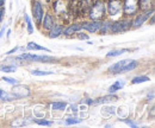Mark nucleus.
I'll list each match as a JSON object with an SVG mask.
<instances>
[{"instance_id": "obj_1", "label": "nucleus", "mask_w": 155, "mask_h": 128, "mask_svg": "<svg viewBox=\"0 0 155 128\" xmlns=\"http://www.w3.org/2000/svg\"><path fill=\"white\" fill-rule=\"evenodd\" d=\"M106 14L105 2L103 0H97L92 4L90 8V18L92 20H101Z\"/></svg>"}, {"instance_id": "obj_2", "label": "nucleus", "mask_w": 155, "mask_h": 128, "mask_svg": "<svg viewBox=\"0 0 155 128\" xmlns=\"http://www.w3.org/2000/svg\"><path fill=\"white\" fill-rule=\"evenodd\" d=\"M122 12L128 17L135 16L140 12V0H122Z\"/></svg>"}, {"instance_id": "obj_3", "label": "nucleus", "mask_w": 155, "mask_h": 128, "mask_svg": "<svg viewBox=\"0 0 155 128\" xmlns=\"http://www.w3.org/2000/svg\"><path fill=\"white\" fill-rule=\"evenodd\" d=\"M18 59H24L26 62H42V63H54L56 62V58L51 56H44V55H32V54H23L17 57Z\"/></svg>"}, {"instance_id": "obj_4", "label": "nucleus", "mask_w": 155, "mask_h": 128, "mask_svg": "<svg viewBox=\"0 0 155 128\" xmlns=\"http://www.w3.org/2000/svg\"><path fill=\"white\" fill-rule=\"evenodd\" d=\"M105 8H106V13L110 17L118 16L119 13H122V10H123L122 0H109L105 4Z\"/></svg>"}, {"instance_id": "obj_5", "label": "nucleus", "mask_w": 155, "mask_h": 128, "mask_svg": "<svg viewBox=\"0 0 155 128\" xmlns=\"http://www.w3.org/2000/svg\"><path fill=\"white\" fill-rule=\"evenodd\" d=\"M133 27V20H129V19H123V20H119L116 21L111 25V33H118V32H124V31H128Z\"/></svg>"}, {"instance_id": "obj_6", "label": "nucleus", "mask_w": 155, "mask_h": 128, "mask_svg": "<svg viewBox=\"0 0 155 128\" xmlns=\"http://www.w3.org/2000/svg\"><path fill=\"white\" fill-rule=\"evenodd\" d=\"M11 92L15 95V97L18 100V98H24V97H28L30 95V89L29 87H25V86H21V84H15Z\"/></svg>"}, {"instance_id": "obj_7", "label": "nucleus", "mask_w": 155, "mask_h": 128, "mask_svg": "<svg viewBox=\"0 0 155 128\" xmlns=\"http://www.w3.org/2000/svg\"><path fill=\"white\" fill-rule=\"evenodd\" d=\"M43 13H44V11H43L42 2L39 0H34V2H32V16H34V18L37 23L42 21L43 16H44Z\"/></svg>"}, {"instance_id": "obj_8", "label": "nucleus", "mask_w": 155, "mask_h": 128, "mask_svg": "<svg viewBox=\"0 0 155 128\" xmlns=\"http://www.w3.org/2000/svg\"><path fill=\"white\" fill-rule=\"evenodd\" d=\"M101 25H103V21H101V20H91V21L84 23L81 26H82V29L87 30L88 32L96 33V32H98V31L100 30Z\"/></svg>"}, {"instance_id": "obj_9", "label": "nucleus", "mask_w": 155, "mask_h": 128, "mask_svg": "<svg viewBox=\"0 0 155 128\" xmlns=\"http://www.w3.org/2000/svg\"><path fill=\"white\" fill-rule=\"evenodd\" d=\"M150 16H153V10H150V11H144V13L138 14V16L133 20V26H134V27H138V26H141V25H142L147 19H149Z\"/></svg>"}, {"instance_id": "obj_10", "label": "nucleus", "mask_w": 155, "mask_h": 128, "mask_svg": "<svg viewBox=\"0 0 155 128\" xmlns=\"http://www.w3.org/2000/svg\"><path fill=\"white\" fill-rule=\"evenodd\" d=\"M131 59H123L120 62H117V63H114L110 68H109V71L112 73H122V69L130 62Z\"/></svg>"}, {"instance_id": "obj_11", "label": "nucleus", "mask_w": 155, "mask_h": 128, "mask_svg": "<svg viewBox=\"0 0 155 128\" xmlns=\"http://www.w3.org/2000/svg\"><path fill=\"white\" fill-rule=\"evenodd\" d=\"M42 25H43V29L44 30H50L54 26V17L50 13H47L44 16L43 21H42Z\"/></svg>"}, {"instance_id": "obj_12", "label": "nucleus", "mask_w": 155, "mask_h": 128, "mask_svg": "<svg viewBox=\"0 0 155 128\" xmlns=\"http://www.w3.org/2000/svg\"><path fill=\"white\" fill-rule=\"evenodd\" d=\"M54 10L58 14L61 13H66L67 11V2L64 0H58L55 4H54Z\"/></svg>"}, {"instance_id": "obj_13", "label": "nucleus", "mask_w": 155, "mask_h": 128, "mask_svg": "<svg viewBox=\"0 0 155 128\" xmlns=\"http://www.w3.org/2000/svg\"><path fill=\"white\" fill-rule=\"evenodd\" d=\"M154 10V0H140V11Z\"/></svg>"}, {"instance_id": "obj_14", "label": "nucleus", "mask_w": 155, "mask_h": 128, "mask_svg": "<svg viewBox=\"0 0 155 128\" xmlns=\"http://www.w3.org/2000/svg\"><path fill=\"white\" fill-rule=\"evenodd\" d=\"M49 37L50 38H58L61 33H63V25L58 24V25H54L50 30H49Z\"/></svg>"}, {"instance_id": "obj_15", "label": "nucleus", "mask_w": 155, "mask_h": 128, "mask_svg": "<svg viewBox=\"0 0 155 128\" xmlns=\"http://www.w3.org/2000/svg\"><path fill=\"white\" fill-rule=\"evenodd\" d=\"M82 29L81 24H73V25H69L66 30H64V35L66 36H71L73 33H77L78 31H80Z\"/></svg>"}, {"instance_id": "obj_16", "label": "nucleus", "mask_w": 155, "mask_h": 128, "mask_svg": "<svg viewBox=\"0 0 155 128\" xmlns=\"http://www.w3.org/2000/svg\"><path fill=\"white\" fill-rule=\"evenodd\" d=\"M28 50H35V51H47V52H50V50L49 49H47V48H44V46H41L38 45L37 43H34V42H30L29 44H28Z\"/></svg>"}, {"instance_id": "obj_17", "label": "nucleus", "mask_w": 155, "mask_h": 128, "mask_svg": "<svg viewBox=\"0 0 155 128\" xmlns=\"http://www.w3.org/2000/svg\"><path fill=\"white\" fill-rule=\"evenodd\" d=\"M117 100V96H114V95H107V96H104V97H100L98 98L97 101L93 102V105H103V103H107V102H111V101H116Z\"/></svg>"}, {"instance_id": "obj_18", "label": "nucleus", "mask_w": 155, "mask_h": 128, "mask_svg": "<svg viewBox=\"0 0 155 128\" xmlns=\"http://www.w3.org/2000/svg\"><path fill=\"white\" fill-rule=\"evenodd\" d=\"M123 87H124V81H117V82H115V83L109 88V92H110V94H114V92H116L117 90H120Z\"/></svg>"}, {"instance_id": "obj_19", "label": "nucleus", "mask_w": 155, "mask_h": 128, "mask_svg": "<svg viewBox=\"0 0 155 128\" xmlns=\"http://www.w3.org/2000/svg\"><path fill=\"white\" fill-rule=\"evenodd\" d=\"M111 24L112 23H110V21H105V23H103V25H101V27H100V33L101 35H109V33H111Z\"/></svg>"}, {"instance_id": "obj_20", "label": "nucleus", "mask_w": 155, "mask_h": 128, "mask_svg": "<svg viewBox=\"0 0 155 128\" xmlns=\"http://www.w3.org/2000/svg\"><path fill=\"white\" fill-rule=\"evenodd\" d=\"M148 81H150V78L149 77H147V76H137V77H134L133 78V84H140V83H144V82H148Z\"/></svg>"}, {"instance_id": "obj_21", "label": "nucleus", "mask_w": 155, "mask_h": 128, "mask_svg": "<svg viewBox=\"0 0 155 128\" xmlns=\"http://www.w3.org/2000/svg\"><path fill=\"white\" fill-rule=\"evenodd\" d=\"M129 50L128 49H119V50H112V51H110V52H107V57H117V56H120L122 54H124V52H128Z\"/></svg>"}, {"instance_id": "obj_22", "label": "nucleus", "mask_w": 155, "mask_h": 128, "mask_svg": "<svg viewBox=\"0 0 155 128\" xmlns=\"http://www.w3.org/2000/svg\"><path fill=\"white\" fill-rule=\"evenodd\" d=\"M67 107V105L64 102H53L51 103V108L54 110H64Z\"/></svg>"}, {"instance_id": "obj_23", "label": "nucleus", "mask_w": 155, "mask_h": 128, "mask_svg": "<svg viewBox=\"0 0 155 128\" xmlns=\"http://www.w3.org/2000/svg\"><path fill=\"white\" fill-rule=\"evenodd\" d=\"M17 70V67L15 65H1L0 67V71H4V73H15Z\"/></svg>"}, {"instance_id": "obj_24", "label": "nucleus", "mask_w": 155, "mask_h": 128, "mask_svg": "<svg viewBox=\"0 0 155 128\" xmlns=\"http://www.w3.org/2000/svg\"><path fill=\"white\" fill-rule=\"evenodd\" d=\"M31 73L34 76H47V75H53L54 71H44V70H32Z\"/></svg>"}, {"instance_id": "obj_25", "label": "nucleus", "mask_w": 155, "mask_h": 128, "mask_svg": "<svg viewBox=\"0 0 155 128\" xmlns=\"http://www.w3.org/2000/svg\"><path fill=\"white\" fill-rule=\"evenodd\" d=\"M24 18H25V20H26V24H28V32L31 35L32 32H34V29H32V23H31V19H30V17L25 13V16H24Z\"/></svg>"}, {"instance_id": "obj_26", "label": "nucleus", "mask_w": 155, "mask_h": 128, "mask_svg": "<svg viewBox=\"0 0 155 128\" xmlns=\"http://www.w3.org/2000/svg\"><path fill=\"white\" fill-rule=\"evenodd\" d=\"M1 80H2L4 82L8 83V84H12V86H15V84H18V83H19V81H18V80L12 78V77H2Z\"/></svg>"}, {"instance_id": "obj_27", "label": "nucleus", "mask_w": 155, "mask_h": 128, "mask_svg": "<svg viewBox=\"0 0 155 128\" xmlns=\"http://www.w3.org/2000/svg\"><path fill=\"white\" fill-rule=\"evenodd\" d=\"M81 122V119H78V117H69L66 120V123L67 125H77V123H80Z\"/></svg>"}, {"instance_id": "obj_28", "label": "nucleus", "mask_w": 155, "mask_h": 128, "mask_svg": "<svg viewBox=\"0 0 155 128\" xmlns=\"http://www.w3.org/2000/svg\"><path fill=\"white\" fill-rule=\"evenodd\" d=\"M35 122L39 126H51L53 121H47V120H35Z\"/></svg>"}, {"instance_id": "obj_29", "label": "nucleus", "mask_w": 155, "mask_h": 128, "mask_svg": "<svg viewBox=\"0 0 155 128\" xmlns=\"http://www.w3.org/2000/svg\"><path fill=\"white\" fill-rule=\"evenodd\" d=\"M124 122H125L127 125L131 126V127H137V123H135V122H133V121H129V120H124Z\"/></svg>"}, {"instance_id": "obj_30", "label": "nucleus", "mask_w": 155, "mask_h": 128, "mask_svg": "<svg viewBox=\"0 0 155 128\" xmlns=\"http://www.w3.org/2000/svg\"><path fill=\"white\" fill-rule=\"evenodd\" d=\"M78 37H79V39H88V36L87 35H84V33H79Z\"/></svg>"}, {"instance_id": "obj_31", "label": "nucleus", "mask_w": 155, "mask_h": 128, "mask_svg": "<svg viewBox=\"0 0 155 128\" xmlns=\"http://www.w3.org/2000/svg\"><path fill=\"white\" fill-rule=\"evenodd\" d=\"M4 13H5L4 7H0V21H1V20H2V18H4Z\"/></svg>"}, {"instance_id": "obj_32", "label": "nucleus", "mask_w": 155, "mask_h": 128, "mask_svg": "<svg viewBox=\"0 0 155 128\" xmlns=\"http://www.w3.org/2000/svg\"><path fill=\"white\" fill-rule=\"evenodd\" d=\"M71 108H72V111H74V113H77V111H78L77 106H73V105H72V106H71Z\"/></svg>"}, {"instance_id": "obj_33", "label": "nucleus", "mask_w": 155, "mask_h": 128, "mask_svg": "<svg viewBox=\"0 0 155 128\" xmlns=\"http://www.w3.org/2000/svg\"><path fill=\"white\" fill-rule=\"evenodd\" d=\"M17 50H18V48H15V49H12V50H11V51H8V52H7V54H8V55H10V54H13V52H16V51H17Z\"/></svg>"}, {"instance_id": "obj_34", "label": "nucleus", "mask_w": 155, "mask_h": 128, "mask_svg": "<svg viewBox=\"0 0 155 128\" xmlns=\"http://www.w3.org/2000/svg\"><path fill=\"white\" fill-rule=\"evenodd\" d=\"M5 1H6V0H0V7H4V5H5Z\"/></svg>"}, {"instance_id": "obj_35", "label": "nucleus", "mask_w": 155, "mask_h": 128, "mask_svg": "<svg viewBox=\"0 0 155 128\" xmlns=\"http://www.w3.org/2000/svg\"><path fill=\"white\" fill-rule=\"evenodd\" d=\"M4 32H5V27H2V29H1V31H0V38L2 37V35H4Z\"/></svg>"}, {"instance_id": "obj_36", "label": "nucleus", "mask_w": 155, "mask_h": 128, "mask_svg": "<svg viewBox=\"0 0 155 128\" xmlns=\"http://www.w3.org/2000/svg\"><path fill=\"white\" fill-rule=\"evenodd\" d=\"M4 92H5V90H2V89H0V96H1L2 94H4Z\"/></svg>"}]
</instances>
